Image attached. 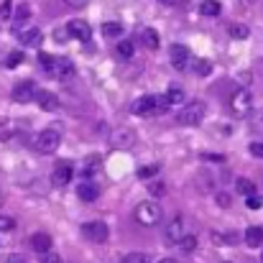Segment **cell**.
Listing matches in <instances>:
<instances>
[{
	"label": "cell",
	"instance_id": "44",
	"mask_svg": "<svg viewBox=\"0 0 263 263\" xmlns=\"http://www.w3.org/2000/svg\"><path fill=\"white\" fill-rule=\"evenodd\" d=\"M5 263H26V258H23V256H18V253H13V256H8V261Z\"/></svg>",
	"mask_w": 263,
	"mask_h": 263
},
{
	"label": "cell",
	"instance_id": "4",
	"mask_svg": "<svg viewBox=\"0 0 263 263\" xmlns=\"http://www.w3.org/2000/svg\"><path fill=\"white\" fill-rule=\"evenodd\" d=\"M59 143H62L59 130H57V128H46V130L39 133V138H36V151L44 154V156H49V154H54V151L59 148Z\"/></svg>",
	"mask_w": 263,
	"mask_h": 263
},
{
	"label": "cell",
	"instance_id": "42",
	"mask_svg": "<svg viewBox=\"0 0 263 263\" xmlns=\"http://www.w3.org/2000/svg\"><path fill=\"white\" fill-rule=\"evenodd\" d=\"M217 204L220 207H230V197L228 194H217Z\"/></svg>",
	"mask_w": 263,
	"mask_h": 263
},
{
	"label": "cell",
	"instance_id": "17",
	"mask_svg": "<svg viewBox=\"0 0 263 263\" xmlns=\"http://www.w3.org/2000/svg\"><path fill=\"white\" fill-rule=\"evenodd\" d=\"M18 39H21L23 46H39L41 39H44V33H41L39 28H26L23 33H18Z\"/></svg>",
	"mask_w": 263,
	"mask_h": 263
},
{
	"label": "cell",
	"instance_id": "28",
	"mask_svg": "<svg viewBox=\"0 0 263 263\" xmlns=\"http://www.w3.org/2000/svg\"><path fill=\"white\" fill-rule=\"evenodd\" d=\"M194 72H197L199 77H207V74L212 72V64H210L207 59H197V64H194Z\"/></svg>",
	"mask_w": 263,
	"mask_h": 263
},
{
	"label": "cell",
	"instance_id": "9",
	"mask_svg": "<svg viewBox=\"0 0 263 263\" xmlns=\"http://www.w3.org/2000/svg\"><path fill=\"white\" fill-rule=\"evenodd\" d=\"M136 143V133L130 128H118L110 133V146L112 148H130Z\"/></svg>",
	"mask_w": 263,
	"mask_h": 263
},
{
	"label": "cell",
	"instance_id": "32",
	"mask_svg": "<svg viewBox=\"0 0 263 263\" xmlns=\"http://www.w3.org/2000/svg\"><path fill=\"white\" fill-rule=\"evenodd\" d=\"M31 18V8L23 3V5H18V10H15V21L18 23H23V21H28Z\"/></svg>",
	"mask_w": 263,
	"mask_h": 263
},
{
	"label": "cell",
	"instance_id": "43",
	"mask_svg": "<svg viewBox=\"0 0 263 263\" xmlns=\"http://www.w3.org/2000/svg\"><path fill=\"white\" fill-rule=\"evenodd\" d=\"M64 3H67L69 8H85V5H87V0H64Z\"/></svg>",
	"mask_w": 263,
	"mask_h": 263
},
{
	"label": "cell",
	"instance_id": "20",
	"mask_svg": "<svg viewBox=\"0 0 263 263\" xmlns=\"http://www.w3.org/2000/svg\"><path fill=\"white\" fill-rule=\"evenodd\" d=\"M141 39H143V44H146L151 51H156V49L161 46V41H159V33H156L154 28H146V31L141 33Z\"/></svg>",
	"mask_w": 263,
	"mask_h": 263
},
{
	"label": "cell",
	"instance_id": "46",
	"mask_svg": "<svg viewBox=\"0 0 263 263\" xmlns=\"http://www.w3.org/2000/svg\"><path fill=\"white\" fill-rule=\"evenodd\" d=\"M261 263H263V253H261Z\"/></svg>",
	"mask_w": 263,
	"mask_h": 263
},
{
	"label": "cell",
	"instance_id": "33",
	"mask_svg": "<svg viewBox=\"0 0 263 263\" xmlns=\"http://www.w3.org/2000/svg\"><path fill=\"white\" fill-rule=\"evenodd\" d=\"M21 62H23V54H21V51H13V54L5 59V67H8V69H15Z\"/></svg>",
	"mask_w": 263,
	"mask_h": 263
},
{
	"label": "cell",
	"instance_id": "24",
	"mask_svg": "<svg viewBox=\"0 0 263 263\" xmlns=\"http://www.w3.org/2000/svg\"><path fill=\"white\" fill-rule=\"evenodd\" d=\"M228 33H230L233 39H248V36H251V28L243 26V23H233V26H228Z\"/></svg>",
	"mask_w": 263,
	"mask_h": 263
},
{
	"label": "cell",
	"instance_id": "5",
	"mask_svg": "<svg viewBox=\"0 0 263 263\" xmlns=\"http://www.w3.org/2000/svg\"><path fill=\"white\" fill-rule=\"evenodd\" d=\"M184 235H186V225H184V220H181V217L176 215V217H172V220L166 222V230H164V240H166L169 246H179Z\"/></svg>",
	"mask_w": 263,
	"mask_h": 263
},
{
	"label": "cell",
	"instance_id": "26",
	"mask_svg": "<svg viewBox=\"0 0 263 263\" xmlns=\"http://www.w3.org/2000/svg\"><path fill=\"white\" fill-rule=\"evenodd\" d=\"M179 248H181V253H194V248H197V238H194V235H184L181 243H179Z\"/></svg>",
	"mask_w": 263,
	"mask_h": 263
},
{
	"label": "cell",
	"instance_id": "39",
	"mask_svg": "<svg viewBox=\"0 0 263 263\" xmlns=\"http://www.w3.org/2000/svg\"><path fill=\"white\" fill-rule=\"evenodd\" d=\"M10 10H13L10 0H3V3H0V18H10Z\"/></svg>",
	"mask_w": 263,
	"mask_h": 263
},
{
	"label": "cell",
	"instance_id": "45",
	"mask_svg": "<svg viewBox=\"0 0 263 263\" xmlns=\"http://www.w3.org/2000/svg\"><path fill=\"white\" fill-rule=\"evenodd\" d=\"M159 263H176L174 258H164V261H159Z\"/></svg>",
	"mask_w": 263,
	"mask_h": 263
},
{
	"label": "cell",
	"instance_id": "7",
	"mask_svg": "<svg viewBox=\"0 0 263 263\" xmlns=\"http://www.w3.org/2000/svg\"><path fill=\"white\" fill-rule=\"evenodd\" d=\"M82 235H85L87 240H92V243H105L110 233H107V225H105V222H97V220H95V222H85V225H82Z\"/></svg>",
	"mask_w": 263,
	"mask_h": 263
},
{
	"label": "cell",
	"instance_id": "34",
	"mask_svg": "<svg viewBox=\"0 0 263 263\" xmlns=\"http://www.w3.org/2000/svg\"><path fill=\"white\" fill-rule=\"evenodd\" d=\"M0 230H3V233L15 230V220H13V217H8V215H0Z\"/></svg>",
	"mask_w": 263,
	"mask_h": 263
},
{
	"label": "cell",
	"instance_id": "18",
	"mask_svg": "<svg viewBox=\"0 0 263 263\" xmlns=\"http://www.w3.org/2000/svg\"><path fill=\"white\" fill-rule=\"evenodd\" d=\"M246 243H248L251 248H258V246H263V228H258V225L248 228V230H246Z\"/></svg>",
	"mask_w": 263,
	"mask_h": 263
},
{
	"label": "cell",
	"instance_id": "30",
	"mask_svg": "<svg viewBox=\"0 0 263 263\" xmlns=\"http://www.w3.org/2000/svg\"><path fill=\"white\" fill-rule=\"evenodd\" d=\"M156 174H159V166L156 164H148V166H141L138 169V179H154Z\"/></svg>",
	"mask_w": 263,
	"mask_h": 263
},
{
	"label": "cell",
	"instance_id": "31",
	"mask_svg": "<svg viewBox=\"0 0 263 263\" xmlns=\"http://www.w3.org/2000/svg\"><path fill=\"white\" fill-rule=\"evenodd\" d=\"M118 54L125 57V59H130L133 57V44L130 41H118Z\"/></svg>",
	"mask_w": 263,
	"mask_h": 263
},
{
	"label": "cell",
	"instance_id": "6",
	"mask_svg": "<svg viewBox=\"0 0 263 263\" xmlns=\"http://www.w3.org/2000/svg\"><path fill=\"white\" fill-rule=\"evenodd\" d=\"M72 176H74L72 161H59V164L54 166V172H51V184L62 189V186H67V184L72 181Z\"/></svg>",
	"mask_w": 263,
	"mask_h": 263
},
{
	"label": "cell",
	"instance_id": "2",
	"mask_svg": "<svg viewBox=\"0 0 263 263\" xmlns=\"http://www.w3.org/2000/svg\"><path fill=\"white\" fill-rule=\"evenodd\" d=\"M204 112H207L204 102H202V100H194V102H189V105H184V107H181V112L176 115V120H179L181 125L194 128V125H199V123L204 120Z\"/></svg>",
	"mask_w": 263,
	"mask_h": 263
},
{
	"label": "cell",
	"instance_id": "35",
	"mask_svg": "<svg viewBox=\"0 0 263 263\" xmlns=\"http://www.w3.org/2000/svg\"><path fill=\"white\" fill-rule=\"evenodd\" d=\"M39 263H62V258H59V253L46 251V253H41V256H39Z\"/></svg>",
	"mask_w": 263,
	"mask_h": 263
},
{
	"label": "cell",
	"instance_id": "16",
	"mask_svg": "<svg viewBox=\"0 0 263 263\" xmlns=\"http://www.w3.org/2000/svg\"><path fill=\"white\" fill-rule=\"evenodd\" d=\"M100 169H102V159H100L97 154H92V156H87V159H85V164H82V176H85V179H89V176L97 174Z\"/></svg>",
	"mask_w": 263,
	"mask_h": 263
},
{
	"label": "cell",
	"instance_id": "38",
	"mask_svg": "<svg viewBox=\"0 0 263 263\" xmlns=\"http://www.w3.org/2000/svg\"><path fill=\"white\" fill-rule=\"evenodd\" d=\"M248 148H251V154H253L256 159H263V141H256V143H251Z\"/></svg>",
	"mask_w": 263,
	"mask_h": 263
},
{
	"label": "cell",
	"instance_id": "25",
	"mask_svg": "<svg viewBox=\"0 0 263 263\" xmlns=\"http://www.w3.org/2000/svg\"><path fill=\"white\" fill-rule=\"evenodd\" d=\"M166 97H169V102H172V105H184V102H186V97H184V89H181V87H169Z\"/></svg>",
	"mask_w": 263,
	"mask_h": 263
},
{
	"label": "cell",
	"instance_id": "14",
	"mask_svg": "<svg viewBox=\"0 0 263 263\" xmlns=\"http://www.w3.org/2000/svg\"><path fill=\"white\" fill-rule=\"evenodd\" d=\"M77 197H80L82 202H95V199L100 197V186H97L95 181H82V184L77 186Z\"/></svg>",
	"mask_w": 263,
	"mask_h": 263
},
{
	"label": "cell",
	"instance_id": "19",
	"mask_svg": "<svg viewBox=\"0 0 263 263\" xmlns=\"http://www.w3.org/2000/svg\"><path fill=\"white\" fill-rule=\"evenodd\" d=\"M49 74H54V77H67V74H72V62H67V59H57Z\"/></svg>",
	"mask_w": 263,
	"mask_h": 263
},
{
	"label": "cell",
	"instance_id": "40",
	"mask_svg": "<svg viewBox=\"0 0 263 263\" xmlns=\"http://www.w3.org/2000/svg\"><path fill=\"white\" fill-rule=\"evenodd\" d=\"M253 130H263V110L253 115Z\"/></svg>",
	"mask_w": 263,
	"mask_h": 263
},
{
	"label": "cell",
	"instance_id": "12",
	"mask_svg": "<svg viewBox=\"0 0 263 263\" xmlns=\"http://www.w3.org/2000/svg\"><path fill=\"white\" fill-rule=\"evenodd\" d=\"M36 102H39V107H41V110H46V112L59 110V97H57L54 92H49V89L36 92Z\"/></svg>",
	"mask_w": 263,
	"mask_h": 263
},
{
	"label": "cell",
	"instance_id": "15",
	"mask_svg": "<svg viewBox=\"0 0 263 263\" xmlns=\"http://www.w3.org/2000/svg\"><path fill=\"white\" fill-rule=\"evenodd\" d=\"M31 248L41 256V253H46V251H51V235H46V233H33L31 235Z\"/></svg>",
	"mask_w": 263,
	"mask_h": 263
},
{
	"label": "cell",
	"instance_id": "37",
	"mask_svg": "<svg viewBox=\"0 0 263 263\" xmlns=\"http://www.w3.org/2000/svg\"><path fill=\"white\" fill-rule=\"evenodd\" d=\"M148 258L143 256V253H130V256H125L123 258V263H146Z\"/></svg>",
	"mask_w": 263,
	"mask_h": 263
},
{
	"label": "cell",
	"instance_id": "11",
	"mask_svg": "<svg viewBox=\"0 0 263 263\" xmlns=\"http://www.w3.org/2000/svg\"><path fill=\"white\" fill-rule=\"evenodd\" d=\"M33 97H36V85H33L31 80L18 82V85L13 87V100H15V102H31Z\"/></svg>",
	"mask_w": 263,
	"mask_h": 263
},
{
	"label": "cell",
	"instance_id": "29",
	"mask_svg": "<svg viewBox=\"0 0 263 263\" xmlns=\"http://www.w3.org/2000/svg\"><path fill=\"white\" fill-rule=\"evenodd\" d=\"M148 194H151L154 199L164 197V194H166V184H164V181H154V184L148 186Z\"/></svg>",
	"mask_w": 263,
	"mask_h": 263
},
{
	"label": "cell",
	"instance_id": "8",
	"mask_svg": "<svg viewBox=\"0 0 263 263\" xmlns=\"http://www.w3.org/2000/svg\"><path fill=\"white\" fill-rule=\"evenodd\" d=\"M133 115H138V118H148V115H156L159 110H156V95H146V97H138L136 102H133Z\"/></svg>",
	"mask_w": 263,
	"mask_h": 263
},
{
	"label": "cell",
	"instance_id": "1",
	"mask_svg": "<svg viewBox=\"0 0 263 263\" xmlns=\"http://www.w3.org/2000/svg\"><path fill=\"white\" fill-rule=\"evenodd\" d=\"M161 217H164V210H161L159 202H141V204L136 207V222L143 225V228L159 225Z\"/></svg>",
	"mask_w": 263,
	"mask_h": 263
},
{
	"label": "cell",
	"instance_id": "47",
	"mask_svg": "<svg viewBox=\"0 0 263 263\" xmlns=\"http://www.w3.org/2000/svg\"><path fill=\"white\" fill-rule=\"evenodd\" d=\"M146 263H148V261H146Z\"/></svg>",
	"mask_w": 263,
	"mask_h": 263
},
{
	"label": "cell",
	"instance_id": "21",
	"mask_svg": "<svg viewBox=\"0 0 263 263\" xmlns=\"http://www.w3.org/2000/svg\"><path fill=\"white\" fill-rule=\"evenodd\" d=\"M102 33H105V39H120V36H123V26L115 23V21H107V23L102 26Z\"/></svg>",
	"mask_w": 263,
	"mask_h": 263
},
{
	"label": "cell",
	"instance_id": "3",
	"mask_svg": "<svg viewBox=\"0 0 263 263\" xmlns=\"http://www.w3.org/2000/svg\"><path fill=\"white\" fill-rule=\"evenodd\" d=\"M230 112L235 118H248L253 112V97L248 89H235L230 97Z\"/></svg>",
	"mask_w": 263,
	"mask_h": 263
},
{
	"label": "cell",
	"instance_id": "22",
	"mask_svg": "<svg viewBox=\"0 0 263 263\" xmlns=\"http://www.w3.org/2000/svg\"><path fill=\"white\" fill-rule=\"evenodd\" d=\"M220 10H222V5H220L217 0H204V3L199 5V13H202V15H220Z\"/></svg>",
	"mask_w": 263,
	"mask_h": 263
},
{
	"label": "cell",
	"instance_id": "27",
	"mask_svg": "<svg viewBox=\"0 0 263 263\" xmlns=\"http://www.w3.org/2000/svg\"><path fill=\"white\" fill-rule=\"evenodd\" d=\"M54 62H57V57H51V54H46V51H39V64H41V69L51 72Z\"/></svg>",
	"mask_w": 263,
	"mask_h": 263
},
{
	"label": "cell",
	"instance_id": "13",
	"mask_svg": "<svg viewBox=\"0 0 263 263\" xmlns=\"http://www.w3.org/2000/svg\"><path fill=\"white\" fill-rule=\"evenodd\" d=\"M67 31H69V36H74L80 41H89V36H92V28H89L85 21H69Z\"/></svg>",
	"mask_w": 263,
	"mask_h": 263
},
{
	"label": "cell",
	"instance_id": "36",
	"mask_svg": "<svg viewBox=\"0 0 263 263\" xmlns=\"http://www.w3.org/2000/svg\"><path fill=\"white\" fill-rule=\"evenodd\" d=\"M246 204H248L251 210H261L263 199H261V197H258V194H256V192H253V194H248V197H246Z\"/></svg>",
	"mask_w": 263,
	"mask_h": 263
},
{
	"label": "cell",
	"instance_id": "23",
	"mask_svg": "<svg viewBox=\"0 0 263 263\" xmlns=\"http://www.w3.org/2000/svg\"><path fill=\"white\" fill-rule=\"evenodd\" d=\"M235 189H238L243 197H248V194H253V192H256L253 181H251V179H246V176H238V179H235Z\"/></svg>",
	"mask_w": 263,
	"mask_h": 263
},
{
	"label": "cell",
	"instance_id": "10",
	"mask_svg": "<svg viewBox=\"0 0 263 263\" xmlns=\"http://www.w3.org/2000/svg\"><path fill=\"white\" fill-rule=\"evenodd\" d=\"M189 49L184 46V44H174L172 49H169V59H172V64H174L176 69L181 72V69H186V62H189Z\"/></svg>",
	"mask_w": 263,
	"mask_h": 263
},
{
	"label": "cell",
	"instance_id": "41",
	"mask_svg": "<svg viewBox=\"0 0 263 263\" xmlns=\"http://www.w3.org/2000/svg\"><path fill=\"white\" fill-rule=\"evenodd\" d=\"M159 3H161V5H172V8H181L186 0H159Z\"/></svg>",
	"mask_w": 263,
	"mask_h": 263
}]
</instances>
